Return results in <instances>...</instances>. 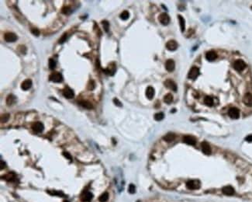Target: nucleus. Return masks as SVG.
Here are the masks:
<instances>
[{"label":"nucleus","mask_w":252,"mask_h":202,"mask_svg":"<svg viewBox=\"0 0 252 202\" xmlns=\"http://www.w3.org/2000/svg\"><path fill=\"white\" fill-rule=\"evenodd\" d=\"M186 186L189 190H196L200 187V182L195 180H191L186 183Z\"/></svg>","instance_id":"f257e3e1"},{"label":"nucleus","mask_w":252,"mask_h":202,"mask_svg":"<svg viewBox=\"0 0 252 202\" xmlns=\"http://www.w3.org/2000/svg\"><path fill=\"white\" fill-rule=\"evenodd\" d=\"M49 79H50V81L54 82H61L64 79H63V76H62V75L61 73L54 72L51 75H50Z\"/></svg>","instance_id":"f03ea898"},{"label":"nucleus","mask_w":252,"mask_h":202,"mask_svg":"<svg viewBox=\"0 0 252 202\" xmlns=\"http://www.w3.org/2000/svg\"><path fill=\"white\" fill-rule=\"evenodd\" d=\"M234 68L235 70H237L238 71H243L245 68H246V63H245L243 60L238 59V60L234 61Z\"/></svg>","instance_id":"7ed1b4c3"},{"label":"nucleus","mask_w":252,"mask_h":202,"mask_svg":"<svg viewBox=\"0 0 252 202\" xmlns=\"http://www.w3.org/2000/svg\"><path fill=\"white\" fill-rule=\"evenodd\" d=\"M200 75V69L197 67H192L189 71L188 78L190 79H195Z\"/></svg>","instance_id":"20e7f679"},{"label":"nucleus","mask_w":252,"mask_h":202,"mask_svg":"<svg viewBox=\"0 0 252 202\" xmlns=\"http://www.w3.org/2000/svg\"><path fill=\"white\" fill-rule=\"evenodd\" d=\"M158 20H159V22L162 25H164V26H166V25H168L169 23L170 17H169V16L168 15L167 13H165V12H163V13H161L159 16H158Z\"/></svg>","instance_id":"39448f33"},{"label":"nucleus","mask_w":252,"mask_h":202,"mask_svg":"<svg viewBox=\"0 0 252 202\" xmlns=\"http://www.w3.org/2000/svg\"><path fill=\"white\" fill-rule=\"evenodd\" d=\"M62 94L64 96L65 98L67 99H72L74 96V93L73 92V90L71 89L69 87H65V88L63 89L62 91Z\"/></svg>","instance_id":"423d86ee"},{"label":"nucleus","mask_w":252,"mask_h":202,"mask_svg":"<svg viewBox=\"0 0 252 202\" xmlns=\"http://www.w3.org/2000/svg\"><path fill=\"white\" fill-rule=\"evenodd\" d=\"M32 129L36 133H41L43 129H44V127H43V124L41 122L37 121V122H35L32 125Z\"/></svg>","instance_id":"0eeeda50"},{"label":"nucleus","mask_w":252,"mask_h":202,"mask_svg":"<svg viewBox=\"0 0 252 202\" xmlns=\"http://www.w3.org/2000/svg\"><path fill=\"white\" fill-rule=\"evenodd\" d=\"M228 114L232 119H237V118H239V117H240V110H239L237 108L232 107L229 110Z\"/></svg>","instance_id":"6e6552de"},{"label":"nucleus","mask_w":252,"mask_h":202,"mask_svg":"<svg viewBox=\"0 0 252 202\" xmlns=\"http://www.w3.org/2000/svg\"><path fill=\"white\" fill-rule=\"evenodd\" d=\"M17 38L16 34L14 33H6L4 35V39L6 42H15Z\"/></svg>","instance_id":"1a4fd4ad"},{"label":"nucleus","mask_w":252,"mask_h":202,"mask_svg":"<svg viewBox=\"0 0 252 202\" xmlns=\"http://www.w3.org/2000/svg\"><path fill=\"white\" fill-rule=\"evenodd\" d=\"M166 48L168 50V51H175V50L178 48V43H177L175 40H169V41L167 42Z\"/></svg>","instance_id":"9d476101"},{"label":"nucleus","mask_w":252,"mask_h":202,"mask_svg":"<svg viewBox=\"0 0 252 202\" xmlns=\"http://www.w3.org/2000/svg\"><path fill=\"white\" fill-rule=\"evenodd\" d=\"M116 65L113 62V63H110V65H109L107 68H105V69L104 70V72L107 75H110V76H113L115 71H116Z\"/></svg>","instance_id":"9b49d317"},{"label":"nucleus","mask_w":252,"mask_h":202,"mask_svg":"<svg viewBox=\"0 0 252 202\" xmlns=\"http://www.w3.org/2000/svg\"><path fill=\"white\" fill-rule=\"evenodd\" d=\"M92 194L89 191H84L82 194L81 195V200L83 202H89L92 200Z\"/></svg>","instance_id":"f8f14e48"},{"label":"nucleus","mask_w":252,"mask_h":202,"mask_svg":"<svg viewBox=\"0 0 252 202\" xmlns=\"http://www.w3.org/2000/svg\"><path fill=\"white\" fill-rule=\"evenodd\" d=\"M243 102L247 107H252V94L246 93L243 97Z\"/></svg>","instance_id":"ddd939ff"},{"label":"nucleus","mask_w":252,"mask_h":202,"mask_svg":"<svg viewBox=\"0 0 252 202\" xmlns=\"http://www.w3.org/2000/svg\"><path fill=\"white\" fill-rule=\"evenodd\" d=\"M164 86H165L167 88L173 90V91H177V85L172 80L167 79L165 82H164Z\"/></svg>","instance_id":"4468645a"},{"label":"nucleus","mask_w":252,"mask_h":202,"mask_svg":"<svg viewBox=\"0 0 252 202\" xmlns=\"http://www.w3.org/2000/svg\"><path fill=\"white\" fill-rule=\"evenodd\" d=\"M165 68L168 71H172L175 69V61L172 59H168L165 62Z\"/></svg>","instance_id":"2eb2a0df"},{"label":"nucleus","mask_w":252,"mask_h":202,"mask_svg":"<svg viewBox=\"0 0 252 202\" xmlns=\"http://www.w3.org/2000/svg\"><path fill=\"white\" fill-rule=\"evenodd\" d=\"M183 141H184L185 143L190 145H195V143H196V140H195L193 137H192L190 135H186L183 138Z\"/></svg>","instance_id":"dca6fc26"},{"label":"nucleus","mask_w":252,"mask_h":202,"mask_svg":"<svg viewBox=\"0 0 252 202\" xmlns=\"http://www.w3.org/2000/svg\"><path fill=\"white\" fill-rule=\"evenodd\" d=\"M32 81H31L30 79H26L24 80L23 82H22L21 84V89L23 90H28L29 89L31 88V86H32Z\"/></svg>","instance_id":"f3484780"},{"label":"nucleus","mask_w":252,"mask_h":202,"mask_svg":"<svg viewBox=\"0 0 252 202\" xmlns=\"http://www.w3.org/2000/svg\"><path fill=\"white\" fill-rule=\"evenodd\" d=\"M201 146H202V150H203V152L206 155H210V154L211 153L210 146V145L208 144L206 142H202Z\"/></svg>","instance_id":"a211bd4d"},{"label":"nucleus","mask_w":252,"mask_h":202,"mask_svg":"<svg viewBox=\"0 0 252 202\" xmlns=\"http://www.w3.org/2000/svg\"><path fill=\"white\" fill-rule=\"evenodd\" d=\"M222 191L225 195H228V196L233 195L234 194V189L231 186H226L224 187H223Z\"/></svg>","instance_id":"6ab92c4d"},{"label":"nucleus","mask_w":252,"mask_h":202,"mask_svg":"<svg viewBox=\"0 0 252 202\" xmlns=\"http://www.w3.org/2000/svg\"><path fill=\"white\" fill-rule=\"evenodd\" d=\"M154 96V89L151 86H148L146 89V96L148 99H152Z\"/></svg>","instance_id":"aec40b11"},{"label":"nucleus","mask_w":252,"mask_h":202,"mask_svg":"<svg viewBox=\"0 0 252 202\" xmlns=\"http://www.w3.org/2000/svg\"><path fill=\"white\" fill-rule=\"evenodd\" d=\"M16 97L12 94L9 95L7 96V98H6V104H7L8 106L13 105L16 103Z\"/></svg>","instance_id":"412c9836"},{"label":"nucleus","mask_w":252,"mask_h":202,"mask_svg":"<svg viewBox=\"0 0 252 202\" xmlns=\"http://www.w3.org/2000/svg\"><path fill=\"white\" fill-rule=\"evenodd\" d=\"M217 58V55L214 51H208L206 55V58L208 61H213Z\"/></svg>","instance_id":"4be33fe9"},{"label":"nucleus","mask_w":252,"mask_h":202,"mask_svg":"<svg viewBox=\"0 0 252 202\" xmlns=\"http://www.w3.org/2000/svg\"><path fill=\"white\" fill-rule=\"evenodd\" d=\"M175 135L172 133H168L163 137V139L167 142H172L175 140Z\"/></svg>","instance_id":"5701e85b"},{"label":"nucleus","mask_w":252,"mask_h":202,"mask_svg":"<svg viewBox=\"0 0 252 202\" xmlns=\"http://www.w3.org/2000/svg\"><path fill=\"white\" fill-rule=\"evenodd\" d=\"M79 104V105L81 106V107H82L83 108L88 109V110H90V109L92 108V104H91V103L88 102V101H80Z\"/></svg>","instance_id":"b1692460"},{"label":"nucleus","mask_w":252,"mask_h":202,"mask_svg":"<svg viewBox=\"0 0 252 202\" xmlns=\"http://www.w3.org/2000/svg\"><path fill=\"white\" fill-rule=\"evenodd\" d=\"M178 20H179V25H180V27H181L182 32H184V31H185V22L184 18H183L181 15H178Z\"/></svg>","instance_id":"393cba45"},{"label":"nucleus","mask_w":252,"mask_h":202,"mask_svg":"<svg viewBox=\"0 0 252 202\" xmlns=\"http://www.w3.org/2000/svg\"><path fill=\"white\" fill-rule=\"evenodd\" d=\"M204 103L205 104L209 106V107H212V106L213 105V97H211V96H206L204 99Z\"/></svg>","instance_id":"a878e982"},{"label":"nucleus","mask_w":252,"mask_h":202,"mask_svg":"<svg viewBox=\"0 0 252 202\" xmlns=\"http://www.w3.org/2000/svg\"><path fill=\"white\" fill-rule=\"evenodd\" d=\"M164 101L166 103V104H171L173 101V96L171 93H168L164 97Z\"/></svg>","instance_id":"bb28decb"},{"label":"nucleus","mask_w":252,"mask_h":202,"mask_svg":"<svg viewBox=\"0 0 252 202\" xmlns=\"http://www.w3.org/2000/svg\"><path fill=\"white\" fill-rule=\"evenodd\" d=\"M108 199H109V194L108 193H104V194H102L99 197V200L100 202H106L108 201Z\"/></svg>","instance_id":"cd10ccee"},{"label":"nucleus","mask_w":252,"mask_h":202,"mask_svg":"<svg viewBox=\"0 0 252 202\" xmlns=\"http://www.w3.org/2000/svg\"><path fill=\"white\" fill-rule=\"evenodd\" d=\"M48 66H49V68L51 70H54L55 68V67H56V61L53 58H50L49 59Z\"/></svg>","instance_id":"c85d7f7f"},{"label":"nucleus","mask_w":252,"mask_h":202,"mask_svg":"<svg viewBox=\"0 0 252 202\" xmlns=\"http://www.w3.org/2000/svg\"><path fill=\"white\" fill-rule=\"evenodd\" d=\"M120 18L122 19L123 20H126L127 19L129 18V16H130V13H129L128 11L125 10V11H123L122 13L120 14Z\"/></svg>","instance_id":"c756f323"},{"label":"nucleus","mask_w":252,"mask_h":202,"mask_svg":"<svg viewBox=\"0 0 252 202\" xmlns=\"http://www.w3.org/2000/svg\"><path fill=\"white\" fill-rule=\"evenodd\" d=\"M61 12H62V13L65 14V15H69V14H71V9L70 7H68V6H64V7L62 8Z\"/></svg>","instance_id":"7c9ffc66"},{"label":"nucleus","mask_w":252,"mask_h":202,"mask_svg":"<svg viewBox=\"0 0 252 202\" xmlns=\"http://www.w3.org/2000/svg\"><path fill=\"white\" fill-rule=\"evenodd\" d=\"M102 26H103L104 30L106 33H108L109 29H110V23H109V22L106 20H103V21H102Z\"/></svg>","instance_id":"2f4dec72"},{"label":"nucleus","mask_w":252,"mask_h":202,"mask_svg":"<svg viewBox=\"0 0 252 202\" xmlns=\"http://www.w3.org/2000/svg\"><path fill=\"white\" fill-rule=\"evenodd\" d=\"M164 117V114L162 113V112H160V113H158L154 115V119L158 120V121H160L161 120H163V118Z\"/></svg>","instance_id":"473e14b6"},{"label":"nucleus","mask_w":252,"mask_h":202,"mask_svg":"<svg viewBox=\"0 0 252 202\" xmlns=\"http://www.w3.org/2000/svg\"><path fill=\"white\" fill-rule=\"evenodd\" d=\"M3 178L6 180H8V181H12L15 178V176L13 173H9L8 175L3 176Z\"/></svg>","instance_id":"72a5a7b5"},{"label":"nucleus","mask_w":252,"mask_h":202,"mask_svg":"<svg viewBox=\"0 0 252 202\" xmlns=\"http://www.w3.org/2000/svg\"><path fill=\"white\" fill-rule=\"evenodd\" d=\"M67 38H68V33H64L63 35L61 37V38L59 39L58 43L61 44H64L65 41H66Z\"/></svg>","instance_id":"f704fd0d"},{"label":"nucleus","mask_w":252,"mask_h":202,"mask_svg":"<svg viewBox=\"0 0 252 202\" xmlns=\"http://www.w3.org/2000/svg\"><path fill=\"white\" fill-rule=\"evenodd\" d=\"M95 87V82L93 80H90L88 84V89L89 90H92L94 89Z\"/></svg>","instance_id":"c9c22d12"},{"label":"nucleus","mask_w":252,"mask_h":202,"mask_svg":"<svg viewBox=\"0 0 252 202\" xmlns=\"http://www.w3.org/2000/svg\"><path fill=\"white\" fill-rule=\"evenodd\" d=\"M9 119V114H2L1 116V122H6L8 121V120Z\"/></svg>","instance_id":"e433bc0d"},{"label":"nucleus","mask_w":252,"mask_h":202,"mask_svg":"<svg viewBox=\"0 0 252 202\" xmlns=\"http://www.w3.org/2000/svg\"><path fill=\"white\" fill-rule=\"evenodd\" d=\"M128 191L130 194H134V193L136 192V187L133 184H130L129 186V188H128Z\"/></svg>","instance_id":"4c0bfd02"},{"label":"nucleus","mask_w":252,"mask_h":202,"mask_svg":"<svg viewBox=\"0 0 252 202\" xmlns=\"http://www.w3.org/2000/svg\"><path fill=\"white\" fill-rule=\"evenodd\" d=\"M47 193L51 195H58V196H61V197H64V194L58 191H47Z\"/></svg>","instance_id":"58836bf2"},{"label":"nucleus","mask_w":252,"mask_h":202,"mask_svg":"<svg viewBox=\"0 0 252 202\" xmlns=\"http://www.w3.org/2000/svg\"><path fill=\"white\" fill-rule=\"evenodd\" d=\"M31 33L37 37L40 35V30L38 29H37V28H33V29H31Z\"/></svg>","instance_id":"ea45409f"},{"label":"nucleus","mask_w":252,"mask_h":202,"mask_svg":"<svg viewBox=\"0 0 252 202\" xmlns=\"http://www.w3.org/2000/svg\"><path fill=\"white\" fill-rule=\"evenodd\" d=\"M113 102H114V104L116 105V106H117V107H121L123 106L122 104H121V102H120L118 99H116V98H114V99H113Z\"/></svg>","instance_id":"a19ab883"},{"label":"nucleus","mask_w":252,"mask_h":202,"mask_svg":"<svg viewBox=\"0 0 252 202\" xmlns=\"http://www.w3.org/2000/svg\"><path fill=\"white\" fill-rule=\"evenodd\" d=\"M19 49H20V51L21 54H23V55L26 54V47H25V46H20Z\"/></svg>","instance_id":"79ce46f5"},{"label":"nucleus","mask_w":252,"mask_h":202,"mask_svg":"<svg viewBox=\"0 0 252 202\" xmlns=\"http://www.w3.org/2000/svg\"><path fill=\"white\" fill-rule=\"evenodd\" d=\"M245 140H246L247 142H252V135H250L246 137V138H245Z\"/></svg>","instance_id":"37998d69"},{"label":"nucleus","mask_w":252,"mask_h":202,"mask_svg":"<svg viewBox=\"0 0 252 202\" xmlns=\"http://www.w3.org/2000/svg\"><path fill=\"white\" fill-rule=\"evenodd\" d=\"M63 155H64V156L65 157H66V158H68V159H70V160H71V155L69 154V153H68V152H64V153H63Z\"/></svg>","instance_id":"c03bdc74"},{"label":"nucleus","mask_w":252,"mask_h":202,"mask_svg":"<svg viewBox=\"0 0 252 202\" xmlns=\"http://www.w3.org/2000/svg\"><path fill=\"white\" fill-rule=\"evenodd\" d=\"M5 167V163L1 160V167H0V169H3Z\"/></svg>","instance_id":"a18cd8bd"},{"label":"nucleus","mask_w":252,"mask_h":202,"mask_svg":"<svg viewBox=\"0 0 252 202\" xmlns=\"http://www.w3.org/2000/svg\"><path fill=\"white\" fill-rule=\"evenodd\" d=\"M64 202H69L68 201H64Z\"/></svg>","instance_id":"49530a36"},{"label":"nucleus","mask_w":252,"mask_h":202,"mask_svg":"<svg viewBox=\"0 0 252 202\" xmlns=\"http://www.w3.org/2000/svg\"><path fill=\"white\" fill-rule=\"evenodd\" d=\"M251 9H252V6H251Z\"/></svg>","instance_id":"de8ad7c7"}]
</instances>
